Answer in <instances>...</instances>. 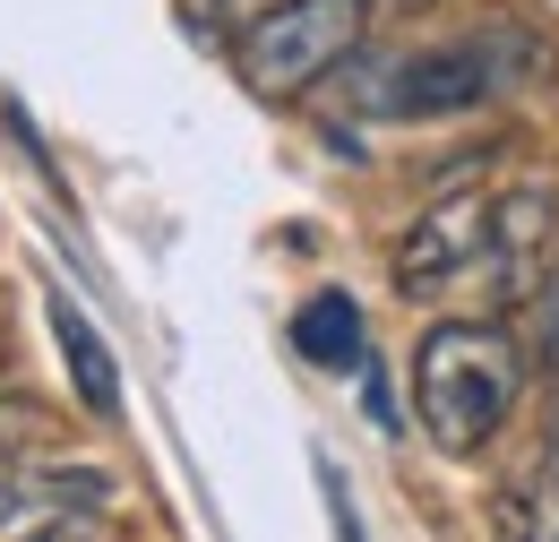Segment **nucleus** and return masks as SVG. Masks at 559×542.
I'll return each mask as SVG.
<instances>
[{"label":"nucleus","mask_w":559,"mask_h":542,"mask_svg":"<svg viewBox=\"0 0 559 542\" xmlns=\"http://www.w3.org/2000/svg\"><path fill=\"white\" fill-rule=\"evenodd\" d=\"M0 542H112V517H104V508L35 499V491L17 482V491H9V508H0Z\"/></svg>","instance_id":"6e6552de"},{"label":"nucleus","mask_w":559,"mask_h":542,"mask_svg":"<svg viewBox=\"0 0 559 542\" xmlns=\"http://www.w3.org/2000/svg\"><path fill=\"white\" fill-rule=\"evenodd\" d=\"M525 344L499 319H439L414 344V422L439 457H483L525 405Z\"/></svg>","instance_id":"f257e3e1"},{"label":"nucleus","mask_w":559,"mask_h":542,"mask_svg":"<svg viewBox=\"0 0 559 542\" xmlns=\"http://www.w3.org/2000/svg\"><path fill=\"white\" fill-rule=\"evenodd\" d=\"M293 344H301V362H319V370H370L361 310H353V293H336V284L293 310Z\"/></svg>","instance_id":"0eeeda50"},{"label":"nucleus","mask_w":559,"mask_h":542,"mask_svg":"<svg viewBox=\"0 0 559 542\" xmlns=\"http://www.w3.org/2000/svg\"><path fill=\"white\" fill-rule=\"evenodd\" d=\"M319 482H328V517H336V542H361V517H353V499H345V474H336V466H319Z\"/></svg>","instance_id":"9b49d317"},{"label":"nucleus","mask_w":559,"mask_h":542,"mask_svg":"<svg viewBox=\"0 0 559 542\" xmlns=\"http://www.w3.org/2000/svg\"><path fill=\"white\" fill-rule=\"evenodd\" d=\"M516 344H525L534 370H559V259H551V275L525 293V337Z\"/></svg>","instance_id":"1a4fd4ad"},{"label":"nucleus","mask_w":559,"mask_h":542,"mask_svg":"<svg viewBox=\"0 0 559 542\" xmlns=\"http://www.w3.org/2000/svg\"><path fill=\"white\" fill-rule=\"evenodd\" d=\"M44 319H52V337H61V362H70L78 405L95 413V422H112V413H121V362H112V344L95 337V319L78 310L70 293H52V302H44Z\"/></svg>","instance_id":"423d86ee"},{"label":"nucleus","mask_w":559,"mask_h":542,"mask_svg":"<svg viewBox=\"0 0 559 542\" xmlns=\"http://www.w3.org/2000/svg\"><path fill=\"white\" fill-rule=\"evenodd\" d=\"M559 259V173H525L499 190V215H490V302H516L551 275Z\"/></svg>","instance_id":"20e7f679"},{"label":"nucleus","mask_w":559,"mask_h":542,"mask_svg":"<svg viewBox=\"0 0 559 542\" xmlns=\"http://www.w3.org/2000/svg\"><path fill=\"white\" fill-rule=\"evenodd\" d=\"M490 86H499V52H490V44H448V52L396 61L370 104L396 113V121H421V113H465V104H483Z\"/></svg>","instance_id":"39448f33"},{"label":"nucleus","mask_w":559,"mask_h":542,"mask_svg":"<svg viewBox=\"0 0 559 542\" xmlns=\"http://www.w3.org/2000/svg\"><path fill=\"white\" fill-rule=\"evenodd\" d=\"M370 0H276L250 26H233V69L259 104H301L370 44Z\"/></svg>","instance_id":"f03ea898"},{"label":"nucleus","mask_w":559,"mask_h":542,"mask_svg":"<svg viewBox=\"0 0 559 542\" xmlns=\"http://www.w3.org/2000/svg\"><path fill=\"white\" fill-rule=\"evenodd\" d=\"M370 9H430V0H370Z\"/></svg>","instance_id":"ddd939ff"},{"label":"nucleus","mask_w":559,"mask_h":542,"mask_svg":"<svg viewBox=\"0 0 559 542\" xmlns=\"http://www.w3.org/2000/svg\"><path fill=\"white\" fill-rule=\"evenodd\" d=\"M26 457H35V405H0V508L26 474Z\"/></svg>","instance_id":"9d476101"},{"label":"nucleus","mask_w":559,"mask_h":542,"mask_svg":"<svg viewBox=\"0 0 559 542\" xmlns=\"http://www.w3.org/2000/svg\"><path fill=\"white\" fill-rule=\"evenodd\" d=\"M490 215H499V190H448V199H430L405 224V241H396V293L405 302H439L456 284H483L490 275Z\"/></svg>","instance_id":"7ed1b4c3"},{"label":"nucleus","mask_w":559,"mask_h":542,"mask_svg":"<svg viewBox=\"0 0 559 542\" xmlns=\"http://www.w3.org/2000/svg\"><path fill=\"white\" fill-rule=\"evenodd\" d=\"M259 9H276V0H199V17H207V26H250Z\"/></svg>","instance_id":"f8f14e48"}]
</instances>
